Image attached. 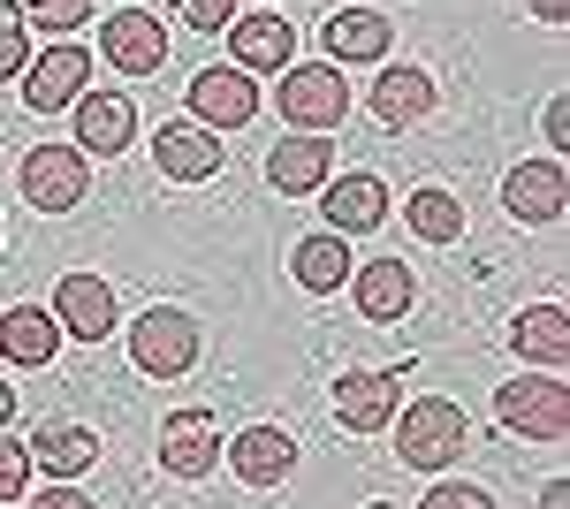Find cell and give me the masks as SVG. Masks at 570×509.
<instances>
[{"instance_id": "obj_1", "label": "cell", "mask_w": 570, "mask_h": 509, "mask_svg": "<svg viewBox=\"0 0 570 509\" xmlns=\"http://www.w3.org/2000/svg\"><path fill=\"white\" fill-rule=\"evenodd\" d=\"M464 441H472V419H464V403H449V395H419V403H403V425H395V457L411 471H441L464 457Z\"/></svg>"}, {"instance_id": "obj_2", "label": "cell", "mask_w": 570, "mask_h": 509, "mask_svg": "<svg viewBox=\"0 0 570 509\" xmlns=\"http://www.w3.org/2000/svg\"><path fill=\"white\" fill-rule=\"evenodd\" d=\"M282 123L289 129H343L351 123V85L335 61H289L282 69Z\"/></svg>"}, {"instance_id": "obj_3", "label": "cell", "mask_w": 570, "mask_h": 509, "mask_svg": "<svg viewBox=\"0 0 570 509\" xmlns=\"http://www.w3.org/2000/svg\"><path fill=\"white\" fill-rule=\"evenodd\" d=\"M130 358H137V373H153V381L190 373V365H198V320L176 312V304L137 312V320H130Z\"/></svg>"}, {"instance_id": "obj_4", "label": "cell", "mask_w": 570, "mask_h": 509, "mask_svg": "<svg viewBox=\"0 0 570 509\" xmlns=\"http://www.w3.org/2000/svg\"><path fill=\"white\" fill-rule=\"evenodd\" d=\"M494 419L525 441H563L570 433V381L540 373V381H502L494 388Z\"/></svg>"}, {"instance_id": "obj_5", "label": "cell", "mask_w": 570, "mask_h": 509, "mask_svg": "<svg viewBox=\"0 0 570 509\" xmlns=\"http://www.w3.org/2000/svg\"><path fill=\"white\" fill-rule=\"evenodd\" d=\"M99 53H107L122 77H160V61H168V23L145 16V8H115V16L99 23Z\"/></svg>"}, {"instance_id": "obj_6", "label": "cell", "mask_w": 570, "mask_h": 509, "mask_svg": "<svg viewBox=\"0 0 570 509\" xmlns=\"http://www.w3.org/2000/svg\"><path fill=\"white\" fill-rule=\"evenodd\" d=\"M85 190H91V160L77 145H39L23 160V198H31V213H69Z\"/></svg>"}, {"instance_id": "obj_7", "label": "cell", "mask_w": 570, "mask_h": 509, "mask_svg": "<svg viewBox=\"0 0 570 509\" xmlns=\"http://www.w3.org/2000/svg\"><path fill=\"white\" fill-rule=\"evenodd\" d=\"M16 85H23V99H31L39 115H61V107H77V99L91 91V53L61 39L53 53H39V61H31Z\"/></svg>"}, {"instance_id": "obj_8", "label": "cell", "mask_w": 570, "mask_h": 509, "mask_svg": "<svg viewBox=\"0 0 570 509\" xmlns=\"http://www.w3.org/2000/svg\"><path fill=\"white\" fill-rule=\"evenodd\" d=\"M252 115H259V85L244 69H198L190 77V123L198 129L220 137V129H244Z\"/></svg>"}, {"instance_id": "obj_9", "label": "cell", "mask_w": 570, "mask_h": 509, "mask_svg": "<svg viewBox=\"0 0 570 509\" xmlns=\"http://www.w3.org/2000/svg\"><path fill=\"white\" fill-rule=\"evenodd\" d=\"M327 175H335V137H320V129L274 137V153H266V183H274L282 198H312Z\"/></svg>"}, {"instance_id": "obj_10", "label": "cell", "mask_w": 570, "mask_h": 509, "mask_svg": "<svg viewBox=\"0 0 570 509\" xmlns=\"http://www.w3.org/2000/svg\"><path fill=\"white\" fill-rule=\"evenodd\" d=\"M137 145V107L122 91H85L77 99V153L85 160H115Z\"/></svg>"}, {"instance_id": "obj_11", "label": "cell", "mask_w": 570, "mask_h": 509, "mask_svg": "<svg viewBox=\"0 0 570 509\" xmlns=\"http://www.w3.org/2000/svg\"><path fill=\"white\" fill-rule=\"evenodd\" d=\"M46 312L61 320V335H77V342H99V335H115V327H122L115 290H107L99 274H69V282L53 290V304H46Z\"/></svg>"}, {"instance_id": "obj_12", "label": "cell", "mask_w": 570, "mask_h": 509, "mask_svg": "<svg viewBox=\"0 0 570 509\" xmlns=\"http://www.w3.org/2000/svg\"><path fill=\"white\" fill-rule=\"evenodd\" d=\"M160 464L176 471V479H206V471H220V425H214V411H176V419L160 425Z\"/></svg>"}, {"instance_id": "obj_13", "label": "cell", "mask_w": 570, "mask_h": 509, "mask_svg": "<svg viewBox=\"0 0 570 509\" xmlns=\"http://www.w3.org/2000/svg\"><path fill=\"white\" fill-rule=\"evenodd\" d=\"M228 471H236L244 487H282V479L297 471V441H289L282 425H244V433L228 441Z\"/></svg>"}, {"instance_id": "obj_14", "label": "cell", "mask_w": 570, "mask_h": 509, "mask_svg": "<svg viewBox=\"0 0 570 509\" xmlns=\"http://www.w3.org/2000/svg\"><path fill=\"white\" fill-rule=\"evenodd\" d=\"M153 168L168 175V183H206V175H220V137L198 123H160V137H153Z\"/></svg>"}, {"instance_id": "obj_15", "label": "cell", "mask_w": 570, "mask_h": 509, "mask_svg": "<svg viewBox=\"0 0 570 509\" xmlns=\"http://www.w3.org/2000/svg\"><path fill=\"white\" fill-rule=\"evenodd\" d=\"M403 403V373H343L335 381V419L351 433H381Z\"/></svg>"}, {"instance_id": "obj_16", "label": "cell", "mask_w": 570, "mask_h": 509, "mask_svg": "<svg viewBox=\"0 0 570 509\" xmlns=\"http://www.w3.org/2000/svg\"><path fill=\"white\" fill-rule=\"evenodd\" d=\"M228 53H236L228 69H244V77L252 69H289L297 61V31H289V16H236L228 23Z\"/></svg>"}, {"instance_id": "obj_17", "label": "cell", "mask_w": 570, "mask_h": 509, "mask_svg": "<svg viewBox=\"0 0 570 509\" xmlns=\"http://www.w3.org/2000/svg\"><path fill=\"white\" fill-rule=\"evenodd\" d=\"M320 190H327L320 206H327V228L335 236H373L389 221V183L381 175H343V183H320Z\"/></svg>"}, {"instance_id": "obj_18", "label": "cell", "mask_w": 570, "mask_h": 509, "mask_svg": "<svg viewBox=\"0 0 570 509\" xmlns=\"http://www.w3.org/2000/svg\"><path fill=\"white\" fill-rule=\"evenodd\" d=\"M23 449H31V464L53 471V479H85V471L99 464V433H91V425H77V419H46Z\"/></svg>"}, {"instance_id": "obj_19", "label": "cell", "mask_w": 570, "mask_h": 509, "mask_svg": "<svg viewBox=\"0 0 570 509\" xmlns=\"http://www.w3.org/2000/svg\"><path fill=\"white\" fill-rule=\"evenodd\" d=\"M563 198H570L563 160H525V168L502 175V206L518 221H563Z\"/></svg>"}, {"instance_id": "obj_20", "label": "cell", "mask_w": 570, "mask_h": 509, "mask_svg": "<svg viewBox=\"0 0 570 509\" xmlns=\"http://www.w3.org/2000/svg\"><path fill=\"white\" fill-rule=\"evenodd\" d=\"M351 297L365 320H403L411 297H419V282H411L403 258H365V266H351Z\"/></svg>"}, {"instance_id": "obj_21", "label": "cell", "mask_w": 570, "mask_h": 509, "mask_svg": "<svg viewBox=\"0 0 570 509\" xmlns=\"http://www.w3.org/2000/svg\"><path fill=\"white\" fill-rule=\"evenodd\" d=\"M510 350H518L525 365H540V373H563L570 365V312L563 304H532V312H518Z\"/></svg>"}, {"instance_id": "obj_22", "label": "cell", "mask_w": 570, "mask_h": 509, "mask_svg": "<svg viewBox=\"0 0 570 509\" xmlns=\"http://www.w3.org/2000/svg\"><path fill=\"white\" fill-rule=\"evenodd\" d=\"M389 39H395V31H389L381 8H343V16H327V31H320V46H327L335 69H351V61H381Z\"/></svg>"}, {"instance_id": "obj_23", "label": "cell", "mask_w": 570, "mask_h": 509, "mask_svg": "<svg viewBox=\"0 0 570 509\" xmlns=\"http://www.w3.org/2000/svg\"><path fill=\"white\" fill-rule=\"evenodd\" d=\"M53 350H61V320H53L46 304L0 312V358H8V365H53Z\"/></svg>"}, {"instance_id": "obj_24", "label": "cell", "mask_w": 570, "mask_h": 509, "mask_svg": "<svg viewBox=\"0 0 570 509\" xmlns=\"http://www.w3.org/2000/svg\"><path fill=\"white\" fill-rule=\"evenodd\" d=\"M373 115H381V129H411V123H426L434 115V77L426 69H389L381 85H373Z\"/></svg>"}, {"instance_id": "obj_25", "label": "cell", "mask_w": 570, "mask_h": 509, "mask_svg": "<svg viewBox=\"0 0 570 509\" xmlns=\"http://www.w3.org/2000/svg\"><path fill=\"white\" fill-rule=\"evenodd\" d=\"M289 274H297V290H312V297L343 290V282H351V236H335V228L305 236V244L289 252Z\"/></svg>"}, {"instance_id": "obj_26", "label": "cell", "mask_w": 570, "mask_h": 509, "mask_svg": "<svg viewBox=\"0 0 570 509\" xmlns=\"http://www.w3.org/2000/svg\"><path fill=\"white\" fill-rule=\"evenodd\" d=\"M403 221H411V236H426V244H456V236H464V198L426 183V190L403 198Z\"/></svg>"}, {"instance_id": "obj_27", "label": "cell", "mask_w": 570, "mask_h": 509, "mask_svg": "<svg viewBox=\"0 0 570 509\" xmlns=\"http://www.w3.org/2000/svg\"><path fill=\"white\" fill-rule=\"evenodd\" d=\"M31 8V23L53 31V39H69V31H85L91 16H99V0H23Z\"/></svg>"}, {"instance_id": "obj_28", "label": "cell", "mask_w": 570, "mask_h": 509, "mask_svg": "<svg viewBox=\"0 0 570 509\" xmlns=\"http://www.w3.org/2000/svg\"><path fill=\"white\" fill-rule=\"evenodd\" d=\"M31 487V449L23 441H0V502H16Z\"/></svg>"}, {"instance_id": "obj_29", "label": "cell", "mask_w": 570, "mask_h": 509, "mask_svg": "<svg viewBox=\"0 0 570 509\" xmlns=\"http://www.w3.org/2000/svg\"><path fill=\"white\" fill-rule=\"evenodd\" d=\"M419 509H494V502H487L480 487H464V479H441V487L419 495Z\"/></svg>"}, {"instance_id": "obj_30", "label": "cell", "mask_w": 570, "mask_h": 509, "mask_svg": "<svg viewBox=\"0 0 570 509\" xmlns=\"http://www.w3.org/2000/svg\"><path fill=\"white\" fill-rule=\"evenodd\" d=\"M176 16L190 31H220V23H236V0H176Z\"/></svg>"}, {"instance_id": "obj_31", "label": "cell", "mask_w": 570, "mask_h": 509, "mask_svg": "<svg viewBox=\"0 0 570 509\" xmlns=\"http://www.w3.org/2000/svg\"><path fill=\"white\" fill-rule=\"evenodd\" d=\"M23 69H31V31L0 23V77H23Z\"/></svg>"}, {"instance_id": "obj_32", "label": "cell", "mask_w": 570, "mask_h": 509, "mask_svg": "<svg viewBox=\"0 0 570 509\" xmlns=\"http://www.w3.org/2000/svg\"><path fill=\"white\" fill-rule=\"evenodd\" d=\"M31 509H99V502H91L85 487H69V479H61V487H46V495H39Z\"/></svg>"}, {"instance_id": "obj_33", "label": "cell", "mask_w": 570, "mask_h": 509, "mask_svg": "<svg viewBox=\"0 0 570 509\" xmlns=\"http://www.w3.org/2000/svg\"><path fill=\"white\" fill-rule=\"evenodd\" d=\"M540 129H548V145H556V153L570 145V107H563V99H548V123H540Z\"/></svg>"}, {"instance_id": "obj_34", "label": "cell", "mask_w": 570, "mask_h": 509, "mask_svg": "<svg viewBox=\"0 0 570 509\" xmlns=\"http://www.w3.org/2000/svg\"><path fill=\"white\" fill-rule=\"evenodd\" d=\"M540 509H570V479H548L540 487Z\"/></svg>"}, {"instance_id": "obj_35", "label": "cell", "mask_w": 570, "mask_h": 509, "mask_svg": "<svg viewBox=\"0 0 570 509\" xmlns=\"http://www.w3.org/2000/svg\"><path fill=\"white\" fill-rule=\"evenodd\" d=\"M525 8L540 16V23H563V16H570V0H525Z\"/></svg>"}, {"instance_id": "obj_36", "label": "cell", "mask_w": 570, "mask_h": 509, "mask_svg": "<svg viewBox=\"0 0 570 509\" xmlns=\"http://www.w3.org/2000/svg\"><path fill=\"white\" fill-rule=\"evenodd\" d=\"M8 419H16V388L0 381V425H8Z\"/></svg>"}, {"instance_id": "obj_37", "label": "cell", "mask_w": 570, "mask_h": 509, "mask_svg": "<svg viewBox=\"0 0 570 509\" xmlns=\"http://www.w3.org/2000/svg\"><path fill=\"white\" fill-rule=\"evenodd\" d=\"M365 509H395V502H365Z\"/></svg>"}]
</instances>
